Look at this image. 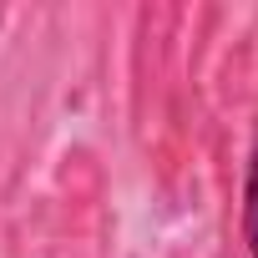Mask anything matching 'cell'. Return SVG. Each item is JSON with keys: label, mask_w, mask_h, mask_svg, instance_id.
<instances>
[{"label": "cell", "mask_w": 258, "mask_h": 258, "mask_svg": "<svg viewBox=\"0 0 258 258\" xmlns=\"http://www.w3.org/2000/svg\"><path fill=\"white\" fill-rule=\"evenodd\" d=\"M243 238H248V253L258 258V137H253L248 177H243Z\"/></svg>", "instance_id": "6da1fadb"}]
</instances>
